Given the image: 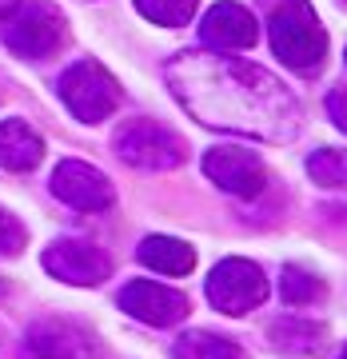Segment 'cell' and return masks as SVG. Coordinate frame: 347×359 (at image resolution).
<instances>
[{
    "label": "cell",
    "mask_w": 347,
    "mask_h": 359,
    "mask_svg": "<svg viewBox=\"0 0 347 359\" xmlns=\"http://www.w3.org/2000/svg\"><path fill=\"white\" fill-rule=\"evenodd\" d=\"M168 80L200 124L252 132L264 140H287L296 132V100L256 65L188 52L168 65Z\"/></svg>",
    "instance_id": "6da1fadb"
},
{
    "label": "cell",
    "mask_w": 347,
    "mask_h": 359,
    "mask_svg": "<svg viewBox=\"0 0 347 359\" xmlns=\"http://www.w3.org/2000/svg\"><path fill=\"white\" fill-rule=\"evenodd\" d=\"M271 48L292 72H320L327 60V32L308 0H287L271 13Z\"/></svg>",
    "instance_id": "7a4b0ae2"
},
{
    "label": "cell",
    "mask_w": 347,
    "mask_h": 359,
    "mask_svg": "<svg viewBox=\"0 0 347 359\" xmlns=\"http://www.w3.org/2000/svg\"><path fill=\"white\" fill-rule=\"evenodd\" d=\"M60 100L68 104V112L76 116V120L100 124V120H108L116 112V104H120V84H116V76L104 65L80 60V65H72L60 76Z\"/></svg>",
    "instance_id": "3957f363"
},
{
    "label": "cell",
    "mask_w": 347,
    "mask_h": 359,
    "mask_svg": "<svg viewBox=\"0 0 347 359\" xmlns=\"http://www.w3.org/2000/svg\"><path fill=\"white\" fill-rule=\"evenodd\" d=\"M116 156L140 172H168L184 164V140L156 120H128L116 132Z\"/></svg>",
    "instance_id": "277c9868"
},
{
    "label": "cell",
    "mask_w": 347,
    "mask_h": 359,
    "mask_svg": "<svg viewBox=\"0 0 347 359\" xmlns=\"http://www.w3.org/2000/svg\"><path fill=\"white\" fill-rule=\"evenodd\" d=\"M207 299L224 316H244L268 299V280L252 259H219L207 276Z\"/></svg>",
    "instance_id": "5b68a950"
},
{
    "label": "cell",
    "mask_w": 347,
    "mask_h": 359,
    "mask_svg": "<svg viewBox=\"0 0 347 359\" xmlns=\"http://www.w3.org/2000/svg\"><path fill=\"white\" fill-rule=\"evenodd\" d=\"M64 40V20L52 4H28V8H16L13 25L4 28V44L16 52V56H28V60H40L48 52L60 48Z\"/></svg>",
    "instance_id": "8992f818"
},
{
    "label": "cell",
    "mask_w": 347,
    "mask_h": 359,
    "mask_svg": "<svg viewBox=\"0 0 347 359\" xmlns=\"http://www.w3.org/2000/svg\"><path fill=\"white\" fill-rule=\"evenodd\" d=\"M44 271L72 287H96L112 276V259L104 248L88 244V240H56L44 252Z\"/></svg>",
    "instance_id": "52a82bcc"
},
{
    "label": "cell",
    "mask_w": 347,
    "mask_h": 359,
    "mask_svg": "<svg viewBox=\"0 0 347 359\" xmlns=\"http://www.w3.org/2000/svg\"><path fill=\"white\" fill-rule=\"evenodd\" d=\"M52 192H56V200H64L76 212H108L116 200L108 176H104L100 168L84 164V160L56 164V172H52Z\"/></svg>",
    "instance_id": "ba28073f"
},
{
    "label": "cell",
    "mask_w": 347,
    "mask_h": 359,
    "mask_svg": "<svg viewBox=\"0 0 347 359\" xmlns=\"http://www.w3.org/2000/svg\"><path fill=\"white\" fill-rule=\"evenodd\" d=\"M204 172L216 188H224L231 196H244V200L259 196L264 184H268L264 160L256 152H247V148H212L204 156Z\"/></svg>",
    "instance_id": "9c48e42d"
},
{
    "label": "cell",
    "mask_w": 347,
    "mask_h": 359,
    "mask_svg": "<svg viewBox=\"0 0 347 359\" xmlns=\"http://www.w3.org/2000/svg\"><path fill=\"white\" fill-rule=\"evenodd\" d=\"M120 308L140 323L172 327V323H180L188 316V295L176 292V287H164V283H152V280H132L120 292Z\"/></svg>",
    "instance_id": "30bf717a"
},
{
    "label": "cell",
    "mask_w": 347,
    "mask_h": 359,
    "mask_svg": "<svg viewBox=\"0 0 347 359\" xmlns=\"http://www.w3.org/2000/svg\"><path fill=\"white\" fill-rule=\"evenodd\" d=\"M256 36H259L256 16L247 13L244 4H236V0H224L216 8H207L204 25H200V40H204L207 48H219V52L252 48Z\"/></svg>",
    "instance_id": "8fae6325"
},
{
    "label": "cell",
    "mask_w": 347,
    "mask_h": 359,
    "mask_svg": "<svg viewBox=\"0 0 347 359\" xmlns=\"http://www.w3.org/2000/svg\"><path fill=\"white\" fill-rule=\"evenodd\" d=\"M28 347L36 359H92V335L68 320H40L28 332Z\"/></svg>",
    "instance_id": "7c38bea8"
},
{
    "label": "cell",
    "mask_w": 347,
    "mask_h": 359,
    "mask_svg": "<svg viewBox=\"0 0 347 359\" xmlns=\"http://www.w3.org/2000/svg\"><path fill=\"white\" fill-rule=\"evenodd\" d=\"M40 160H44V140L28 128L25 120H4L0 124V168L32 172Z\"/></svg>",
    "instance_id": "4fadbf2b"
},
{
    "label": "cell",
    "mask_w": 347,
    "mask_h": 359,
    "mask_svg": "<svg viewBox=\"0 0 347 359\" xmlns=\"http://www.w3.org/2000/svg\"><path fill=\"white\" fill-rule=\"evenodd\" d=\"M136 259L144 268L160 271V276H188L196 268V252L184 240H172V236H148L136 248Z\"/></svg>",
    "instance_id": "5bb4252c"
},
{
    "label": "cell",
    "mask_w": 347,
    "mask_h": 359,
    "mask_svg": "<svg viewBox=\"0 0 347 359\" xmlns=\"http://www.w3.org/2000/svg\"><path fill=\"white\" fill-rule=\"evenodd\" d=\"M176 359H244L240 344H231L224 335H212V332H184L172 347Z\"/></svg>",
    "instance_id": "9a60e30c"
},
{
    "label": "cell",
    "mask_w": 347,
    "mask_h": 359,
    "mask_svg": "<svg viewBox=\"0 0 347 359\" xmlns=\"http://www.w3.org/2000/svg\"><path fill=\"white\" fill-rule=\"evenodd\" d=\"M196 4H200V0H136V13L148 16L152 25L180 28L196 16Z\"/></svg>",
    "instance_id": "2e32d148"
},
{
    "label": "cell",
    "mask_w": 347,
    "mask_h": 359,
    "mask_svg": "<svg viewBox=\"0 0 347 359\" xmlns=\"http://www.w3.org/2000/svg\"><path fill=\"white\" fill-rule=\"evenodd\" d=\"M280 295L292 304V308H308V304H315V299L323 295V283L315 280L311 271H304V268H283Z\"/></svg>",
    "instance_id": "e0dca14e"
},
{
    "label": "cell",
    "mask_w": 347,
    "mask_h": 359,
    "mask_svg": "<svg viewBox=\"0 0 347 359\" xmlns=\"http://www.w3.org/2000/svg\"><path fill=\"white\" fill-rule=\"evenodd\" d=\"M308 172H311L315 184H323V188H339V184H347V152L320 148V152L308 160Z\"/></svg>",
    "instance_id": "ac0fdd59"
},
{
    "label": "cell",
    "mask_w": 347,
    "mask_h": 359,
    "mask_svg": "<svg viewBox=\"0 0 347 359\" xmlns=\"http://www.w3.org/2000/svg\"><path fill=\"white\" fill-rule=\"evenodd\" d=\"M320 327H311V323H275L271 327V339L283 347H315V339H320Z\"/></svg>",
    "instance_id": "d6986e66"
},
{
    "label": "cell",
    "mask_w": 347,
    "mask_h": 359,
    "mask_svg": "<svg viewBox=\"0 0 347 359\" xmlns=\"http://www.w3.org/2000/svg\"><path fill=\"white\" fill-rule=\"evenodd\" d=\"M25 248V224L0 208V256H16Z\"/></svg>",
    "instance_id": "ffe728a7"
},
{
    "label": "cell",
    "mask_w": 347,
    "mask_h": 359,
    "mask_svg": "<svg viewBox=\"0 0 347 359\" xmlns=\"http://www.w3.org/2000/svg\"><path fill=\"white\" fill-rule=\"evenodd\" d=\"M327 112H332V120L347 132V92H335L332 100H327Z\"/></svg>",
    "instance_id": "44dd1931"
},
{
    "label": "cell",
    "mask_w": 347,
    "mask_h": 359,
    "mask_svg": "<svg viewBox=\"0 0 347 359\" xmlns=\"http://www.w3.org/2000/svg\"><path fill=\"white\" fill-rule=\"evenodd\" d=\"M16 8H20V0H0V20H8Z\"/></svg>",
    "instance_id": "7402d4cb"
},
{
    "label": "cell",
    "mask_w": 347,
    "mask_h": 359,
    "mask_svg": "<svg viewBox=\"0 0 347 359\" xmlns=\"http://www.w3.org/2000/svg\"><path fill=\"white\" fill-rule=\"evenodd\" d=\"M339 359H347V347H343V355H339Z\"/></svg>",
    "instance_id": "603a6c76"
}]
</instances>
